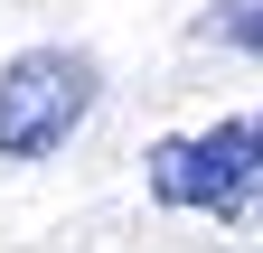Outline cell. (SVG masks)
<instances>
[{"instance_id":"obj_1","label":"cell","mask_w":263,"mask_h":253,"mask_svg":"<svg viewBox=\"0 0 263 253\" xmlns=\"http://www.w3.org/2000/svg\"><path fill=\"white\" fill-rule=\"evenodd\" d=\"M151 206L207 216V225H245L263 206V113H216L207 132L151 141Z\"/></svg>"},{"instance_id":"obj_2","label":"cell","mask_w":263,"mask_h":253,"mask_svg":"<svg viewBox=\"0 0 263 253\" xmlns=\"http://www.w3.org/2000/svg\"><path fill=\"white\" fill-rule=\"evenodd\" d=\"M104 103V56L94 47H19L0 66V160H57Z\"/></svg>"},{"instance_id":"obj_3","label":"cell","mask_w":263,"mask_h":253,"mask_svg":"<svg viewBox=\"0 0 263 253\" xmlns=\"http://www.w3.org/2000/svg\"><path fill=\"white\" fill-rule=\"evenodd\" d=\"M197 38H207V47H235V56H263V0H216V10L197 19Z\"/></svg>"}]
</instances>
